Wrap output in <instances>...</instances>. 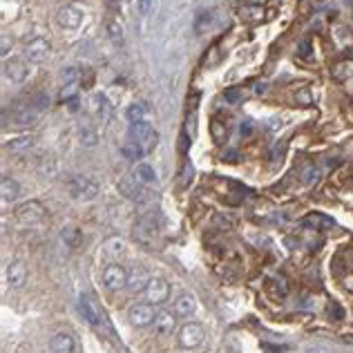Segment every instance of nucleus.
Masks as SVG:
<instances>
[{
	"label": "nucleus",
	"instance_id": "1",
	"mask_svg": "<svg viewBox=\"0 0 353 353\" xmlns=\"http://www.w3.org/2000/svg\"><path fill=\"white\" fill-rule=\"evenodd\" d=\"M67 188H70V195L79 201H92L98 197V193H101V186H98L92 177H83V174L72 177Z\"/></svg>",
	"mask_w": 353,
	"mask_h": 353
},
{
	"label": "nucleus",
	"instance_id": "2",
	"mask_svg": "<svg viewBox=\"0 0 353 353\" xmlns=\"http://www.w3.org/2000/svg\"><path fill=\"white\" fill-rule=\"evenodd\" d=\"M159 235V219L154 212H145L134 224V240L143 246H152Z\"/></svg>",
	"mask_w": 353,
	"mask_h": 353
},
{
	"label": "nucleus",
	"instance_id": "3",
	"mask_svg": "<svg viewBox=\"0 0 353 353\" xmlns=\"http://www.w3.org/2000/svg\"><path fill=\"white\" fill-rule=\"evenodd\" d=\"M128 137L132 139V141L141 143L145 152H152L154 145H157V132L152 130V126L145 121H137V123H130L128 128Z\"/></svg>",
	"mask_w": 353,
	"mask_h": 353
},
{
	"label": "nucleus",
	"instance_id": "4",
	"mask_svg": "<svg viewBox=\"0 0 353 353\" xmlns=\"http://www.w3.org/2000/svg\"><path fill=\"white\" fill-rule=\"evenodd\" d=\"M204 337H206L204 326L197 324V322H188V324H184L179 331V344L184 346V349H195V346H199L201 342H204Z\"/></svg>",
	"mask_w": 353,
	"mask_h": 353
},
{
	"label": "nucleus",
	"instance_id": "5",
	"mask_svg": "<svg viewBox=\"0 0 353 353\" xmlns=\"http://www.w3.org/2000/svg\"><path fill=\"white\" fill-rule=\"evenodd\" d=\"M14 212H16V219L23 221V224H38L47 210H45V206L40 201H25Z\"/></svg>",
	"mask_w": 353,
	"mask_h": 353
},
{
	"label": "nucleus",
	"instance_id": "6",
	"mask_svg": "<svg viewBox=\"0 0 353 353\" xmlns=\"http://www.w3.org/2000/svg\"><path fill=\"white\" fill-rule=\"evenodd\" d=\"M103 284L110 290H121L128 286V271L121 264H110V266L103 271Z\"/></svg>",
	"mask_w": 353,
	"mask_h": 353
},
{
	"label": "nucleus",
	"instance_id": "7",
	"mask_svg": "<svg viewBox=\"0 0 353 353\" xmlns=\"http://www.w3.org/2000/svg\"><path fill=\"white\" fill-rule=\"evenodd\" d=\"M119 190H121L123 197L132 201H143L148 199V186H143L137 177H126V179L119 181Z\"/></svg>",
	"mask_w": 353,
	"mask_h": 353
},
{
	"label": "nucleus",
	"instance_id": "8",
	"mask_svg": "<svg viewBox=\"0 0 353 353\" xmlns=\"http://www.w3.org/2000/svg\"><path fill=\"white\" fill-rule=\"evenodd\" d=\"M49 40L43 38V36H36L27 43V47H25V56L29 58V63H43V61H47L49 56Z\"/></svg>",
	"mask_w": 353,
	"mask_h": 353
},
{
	"label": "nucleus",
	"instance_id": "9",
	"mask_svg": "<svg viewBox=\"0 0 353 353\" xmlns=\"http://www.w3.org/2000/svg\"><path fill=\"white\" fill-rule=\"evenodd\" d=\"M154 318H157V313H154V309L150 304H134L132 309L128 311V320L132 326H148V324H154Z\"/></svg>",
	"mask_w": 353,
	"mask_h": 353
},
{
	"label": "nucleus",
	"instance_id": "10",
	"mask_svg": "<svg viewBox=\"0 0 353 353\" xmlns=\"http://www.w3.org/2000/svg\"><path fill=\"white\" fill-rule=\"evenodd\" d=\"M145 298H148V302H154V304H163L165 300L170 298V286L165 279L161 277H152L148 284V288H145Z\"/></svg>",
	"mask_w": 353,
	"mask_h": 353
},
{
	"label": "nucleus",
	"instance_id": "11",
	"mask_svg": "<svg viewBox=\"0 0 353 353\" xmlns=\"http://www.w3.org/2000/svg\"><path fill=\"white\" fill-rule=\"evenodd\" d=\"M150 273L145 271V266H132L128 271V286L132 293H139V290H145L148 288V284H150Z\"/></svg>",
	"mask_w": 353,
	"mask_h": 353
},
{
	"label": "nucleus",
	"instance_id": "12",
	"mask_svg": "<svg viewBox=\"0 0 353 353\" xmlns=\"http://www.w3.org/2000/svg\"><path fill=\"white\" fill-rule=\"evenodd\" d=\"M177 329V313H170V311H157V318H154V331L161 337L172 335Z\"/></svg>",
	"mask_w": 353,
	"mask_h": 353
},
{
	"label": "nucleus",
	"instance_id": "13",
	"mask_svg": "<svg viewBox=\"0 0 353 353\" xmlns=\"http://www.w3.org/2000/svg\"><path fill=\"white\" fill-rule=\"evenodd\" d=\"M56 20H58L61 27H65V29H76V27H81V23H83V14H81L76 7H72V5H65V7L58 9V14H56Z\"/></svg>",
	"mask_w": 353,
	"mask_h": 353
},
{
	"label": "nucleus",
	"instance_id": "14",
	"mask_svg": "<svg viewBox=\"0 0 353 353\" xmlns=\"http://www.w3.org/2000/svg\"><path fill=\"white\" fill-rule=\"evenodd\" d=\"M3 70H5V76H7L12 83H23L29 74L25 61H20V58H7L5 65H3Z\"/></svg>",
	"mask_w": 353,
	"mask_h": 353
},
{
	"label": "nucleus",
	"instance_id": "15",
	"mask_svg": "<svg viewBox=\"0 0 353 353\" xmlns=\"http://www.w3.org/2000/svg\"><path fill=\"white\" fill-rule=\"evenodd\" d=\"M300 226L302 228H315V230H329V228H335V219L333 217L322 215V212H313V215L304 217V219L300 221Z\"/></svg>",
	"mask_w": 353,
	"mask_h": 353
},
{
	"label": "nucleus",
	"instance_id": "16",
	"mask_svg": "<svg viewBox=\"0 0 353 353\" xmlns=\"http://www.w3.org/2000/svg\"><path fill=\"white\" fill-rule=\"evenodd\" d=\"M79 311H81L83 320H87L90 324H98V322H101V313H98L96 302L92 300V295H81V300H79Z\"/></svg>",
	"mask_w": 353,
	"mask_h": 353
},
{
	"label": "nucleus",
	"instance_id": "17",
	"mask_svg": "<svg viewBox=\"0 0 353 353\" xmlns=\"http://www.w3.org/2000/svg\"><path fill=\"white\" fill-rule=\"evenodd\" d=\"M25 279H27V268H25V264L20 262V259L9 264V266H7V282H9V286L20 288L25 284Z\"/></svg>",
	"mask_w": 353,
	"mask_h": 353
},
{
	"label": "nucleus",
	"instance_id": "18",
	"mask_svg": "<svg viewBox=\"0 0 353 353\" xmlns=\"http://www.w3.org/2000/svg\"><path fill=\"white\" fill-rule=\"evenodd\" d=\"M38 119V112L34 107H18V110L12 112V123L16 128H32Z\"/></svg>",
	"mask_w": 353,
	"mask_h": 353
},
{
	"label": "nucleus",
	"instance_id": "19",
	"mask_svg": "<svg viewBox=\"0 0 353 353\" xmlns=\"http://www.w3.org/2000/svg\"><path fill=\"white\" fill-rule=\"evenodd\" d=\"M195 311H197V300H195V295L184 293V295H179V298L174 300V313L179 315V318H190Z\"/></svg>",
	"mask_w": 353,
	"mask_h": 353
},
{
	"label": "nucleus",
	"instance_id": "20",
	"mask_svg": "<svg viewBox=\"0 0 353 353\" xmlns=\"http://www.w3.org/2000/svg\"><path fill=\"white\" fill-rule=\"evenodd\" d=\"M49 349L54 353H74V337L70 333H56L49 340Z\"/></svg>",
	"mask_w": 353,
	"mask_h": 353
},
{
	"label": "nucleus",
	"instance_id": "21",
	"mask_svg": "<svg viewBox=\"0 0 353 353\" xmlns=\"http://www.w3.org/2000/svg\"><path fill=\"white\" fill-rule=\"evenodd\" d=\"M0 193H3V199L5 201H16L18 195H20V186L18 181H14L12 177L5 174L3 181H0Z\"/></svg>",
	"mask_w": 353,
	"mask_h": 353
},
{
	"label": "nucleus",
	"instance_id": "22",
	"mask_svg": "<svg viewBox=\"0 0 353 353\" xmlns=\"http://www.w3.org/2000/svg\"><path fill=\"white\" fill-rule=\"evenodd\" d=\"M134 177H137L143 186H154V184H157V172H154V168L150 163H137V168H134Z\"/></svg>",
	"mask_w": 353,
	"mask_h": 353
},
{
	"label": "nucleus",
	"instance_id": "23",
	"mask_svg": "<svg viewBox=\"0 0 353 353\" xmlns=\"http://www.w3.org/2000/svg\"><path fill=\"white\" fill-rule=\"evenodd\" d=\"M121 154H123V159H128V161H137V159H143V154H148L143 150V145L141 143H137V141H126L121 145Z\"/></svg>",
	"mask_w": 353,
	"mask_h": 353
},
{
	"label": "nucleus",
	"instance_id": "24",
	"mask_svg": "<svg viewBox=\"0 0 353 353\" xmlns=\"http://www.w3.org/2000/svg\"><path fill=\"white\" fill-rule=\"evenodd\" d=\"M123 251H126V244H123V240H119V237H110V240H105V244H103V253L110 259L121 257Z\"/></svg>",
	"mask_w": 353,
	"mask_h": 353
},
{
	"label": "nucleus",
	"instance_id": "25",
	"mask_svg": "<svg viewBox=\"0 0 353 353\" xmlns=\"http://www.w3.org/2000/svg\"><path fill=\"white\" fill-rule=\"evenodd\" d=\"M331 76H333V81H346L353 76V61H342V63L333 65V70H331Z\"/></svg>",
	"mask_w": 353,
	"mask_h": 353
},
{
	"label": "nucleus",
	"instance_id": "26",
	"mask_svg": "<svg viewBox=\"0 0 353 353\" xmlns=\"http://www.w3.org/2000/svg\"><path fill=\"white\" fill-rule=\"evenodd\" d=\"M210 137H212V141H215V143H224L226 141L228 126L221 121V119H212V123H210Z\"/></svg>",
	"mask_w": 353,
	"mask_h": 353
},
{
	"label": "nucleus",
	"instance_id": "27",
	"mask_svg": "<svg viewBox=\"0 0 353 353\" xmlns=\"http://www.w3.org/2000/svg\"><path fill=\"white\" fill-rule=\"evenodd\" d=\"M32 145H34V137H18V139H12V143H7V150L23 152V150H29Z\"/></svg>",
	"mask_w": 353,
	"mask_h": 353
},
{
	"label": "nucleus",
	"instance_id": "28",
	"mask_svg": "<svg viewBox=\"0 0 353 353\" xmlns=\"http://www.w3.org/2000/svg\"><path fill=\"white\" fill-rule=\"evenodd\" d=\"M63 242L70 248H76V246H79V242H81V230H79V228H74V226L63 228Z\"/></svg>",
	"mask_w": 353,
	"mask_h": 353
},
{
	"label": "nucleus",
	"instance_id": "29",
	"mask_svg": "<svg viewBox=\"0 0 353 353\" xmlns=\"http://www.w3.org/2000/svg\"><path fill=\"white\" fill-rule=\"evenodd\" d=\"M210 23H212V12H201L199 16H197V20H195V32L204 34L206 29L210 27Z\"/></svg>",
	"mask_w": 353,
	"mask_h": 353
},
{
	"label": "nucleus",
	"instance_id": "30",
	"mask_svg": "<svg viewBox=\"0 0 353 353\" xmlns=\"http://www.w3.org/2000/svg\"><path fill=\"white\" fill-rule=\"evenodd\" d=\"M107 34H110V38H112L114 45H123V27L119 23L110 20V23H107Z\"/></svg>",
	"mask_w": 353,
	"mask_h": 353
},
{
	"label": "nucleus",
	"instance_id": "31",
	"mask_svg": "<svg viewBox=\"0 0 353 353\" xmlns=\"http://www.w3.org/2000/svg\"><path fill=\"white\" fill-rule=\"evenodd\" d=\"M143 114H145V107L141 105V103H134V105L128 107L126 116H128L130 123H137V121H143Z\"/></svg>",
	"mask_w": 353,
	"mask_h": 353
},
{
	"label": "nucleus",
	"instance_id": "32",
	"mask_svg": "<svg viewBox=\"0 0 353 353\" xmlns=\"http://www.w3.org/2000/svg\"><path fill=\"white\" fill-rule=\"evenodd\" d=\"M320 177H322L320 168H315V165H311V168H306V170H304L302 181H304L306 186H313V184H318V181H320Z\"/></svg>",
	"mask_w": 353,
	"mask_h": 353
},
{
	"label": "nucleus",
	"instance_id": "33",
	"mask_svg": "<svg viewBox=\"0 0 353 353\" xmlns=\"http://www.w3.org/2000/svg\"><path fill=\"white\" fill-rule=\"evenodd\" d=\"M76 79H79V70H76V67H63V72H61V81H63L65 85H74Z\"/></svg>",
	"mask_w": 353,
	"mask_h": 353
},
{
	"label": "nucleus",
	"instance_id": "34",
	"mask_svg": "<svg viewBox=\"0 0 353 353\" xmlns=\"http://www.w3.org/2000/svg\"><path fill=\"white\" fill-rule=\"evenodd\" d=\"M96 141H98L96 132H92L90 128H81V143H83V145L92 148V145H96Z\"/></svg>",
	"mask_w": 353,
	"mask_h": 353
},
{
	"label": "nucleus",
	"instance_id": "35",
	"mask_svg": "<svg viewBox=\"0 0 353 353\" xmlns=\"http://www.w3.org/2000/svg\"><path fill=\"white\" fill-rule=\"evenodd\" d=\"M262 16H264V9H262V7H244V9H242V18L253 20V23H255V20H259Z\"/></svg>",
	"mask_w": 353,
	"mask_h": 353
},
{
	"label": "nucleus",
	"instance_id": "36",
	"mask_svg": "<svg viewBox=\"0 0 353 353\" xmlns=\"http://www.w3.org/2000/svg\"><path fill=\"white\" fill-rule=\"evenodd\" d=\"M49 96L45 94V92H38V94L34 96V105H36V110H47L49 107Z\"/></svg>",
	"mask_w": 353,
	"mask_h": 353
},
{
	"label": "nucleus",
	"instance_id": "37",
	"mask_svg": "<svg viewBox=\"0 0 353 353\" xmlns=\"http://www.w3.org/2000/svg\"><path fill=\"white\" fill-rule=\"evenodd\" d=\"M298 54H300V58H311V54H313L311 40H302V43L298 45Z\"/></svg>",
	"mask_w": 353,
	"mask_h": 353
},
{
	"label": "nucleus",
	"instance_id": "38",
	"mask_svg": "<svg viewBox=\"0 0 353 353\" xmlns=\"http://www.w3.org/2000/svg\"><path fill=\"white\" fill-rule=\"evenodd\" d=\"M177 148H179V152H181V154L188 152V148H190V137H188V132H186V130H181V134H179V143H177Z\"/></svg>",
	"mask_w": 353,
	"mask_h": 353
},
{
	"label": "nucleus",
	"instance_id": "39",
	"mask_svg": "<svg viewBox=\"0 0 353 353\" xmlns=\"http://www.w3.org/2000/svg\"><path fill=\"white\" fill-rule=\"evenodd\" d=\"M224 98H226V103H237L242 98V92L237 90V87H228L224 92Z\"/></svg>",
	"mask_w": 353,
	"mask_h": 353
},
{
	"label": "nucleus",
	"instance_id": "40",
	"mask_svg": "<svg viewBox=\"0 0 353 353\" xmlns=\"http://www.w3.org/2000/svg\"><path fill=\"white\" fill-rule=\"evenodd\" d=\"M190 179H193V165L186 161V163H184V172H181V186L186 188V186L190 184Z\"/></svg>",
	"mask_w": 353,
	"mask_h": 353
},
{
	"label": "nucleus",
	"instance_id": "41",
	"mask_svg": "<svg viewBox=\"0 0 353 353\" xmlns=\"http://www.w3.org/2000/svg\"><path fill=\"white\" fill-rule=\"evenodd\" d=\"M273 284H275V288H277V293L282 295V298H286V295H288V284H286V279H284V277H277Z\"/></svg>",
	"mask_w": 353,
	"mask_h": 353
},
{
	"label": "nucleus",
	"instance_id": "42",
	"mask_svg": "<svg viewBox=\"0 0 353 353\" xmlns=\"http://www.w3.org/2000/svg\"><path fill=\"white\" fill-rule=\"evenodd\" d=\"M150 7H152V0H137V12H139V16H148Z\"/></svg>",
	"mask_w": 353,
	"mask_h": 353
},
{
	"label": "nucleus",
	"instance_id": "43",
	"mask_svg": "<svg viewBox=\"0 0 353 353\" xmlns=\"http://www.w3.org/2000/svg\"><path fill=\"white\" fill-rule=\"evenodd\" d=\"M12 45H14V40L9 38L7 34H3V40H0V51H3V56H7L9 51H12Z\"/></svg>",
	"mask_w": 353,
	"mask_h": 353
},
{
	"label": "nucleus",
	"instance_id": "44",
	"mask_svg": "<svg viewBox=\"0 0 353 353\" xmlns=\"http://www.w3.org/2000/svg\"><path fill=\"white\" fill-rule=\"evenodd\" d=\"M329 313H331V318H335V320H342V318H344V311H342L340 304H331Z\"/></svg>",
	"mask_w": 353,
	"mask_h": 353
},
{
	"label": "nucleus",
	"instance_id": "45",
	"mask_svg": "<svg viewBox=\"0 0 353 353\" xmlns=\"http://www.w3.org/2000/svg\"><path fill=\"white\" fill-rule=\"evenodd\" d=\"M295 98H298V103H302V105H311V101H313L311 94H309V90H302Z\"/></svg>",
	"mask_w": 353,
	"mask_h": 353
},
{
	"label": "nucleus",
	"instance_id": "46",
	"mask_svg": "<svg viewBox=\"0 0 353 353\" xmlns=\"http://www.w3.org/2000/svg\"><path fill=\"white\" fill-rule=\"evenodd\" d=\"M240 130H242V134H246V137H248V134L253 132V126H251V121H244Z\"/></svg>",
	"mask_w": 353,
	"mask_h": 353
},
{
	"label": "nucleus",
	"instance_id": "47",
	"mask_svg": "<svg viewBox=\"0 0 353 353\" xmlns=\"http://www.w3.org/2000/svg\"><path fill=\"white\" fill-rule=\"evenodd\" d=\"M67 105H70V112L79 110V101H76V98H67Z\"/></svg>",
	"mask_w": 353,
	"mask_h": 353
},
{
	"label": "nucleus",
	"instance_id": "48",
	"mask_svg": "<svg viewBox=\"0 0 353 353\" xmlns=\"http://www.w3.org/2000/svg\"><path fill=\"white\" fill-rule=\"evenodd\" d=\"M255 92H257V94H264V92H266V83H257Z\"/></svg>",
	"mask_w": 353,
	"mask_h": 353
},
{
	"label": "nucleus",
	"instance_id": "49",
	"mask_svg": "<svg viewBox=\"0 0 353 353\" xmlns=\"http://www.w3.org/2000/svg\"><path fill=\"white\" fill-rule=\"evenodd\" d=\"M224 159H226V161H237V152H235V150H230V152H228Z\"/></svg>",
	"mask_w": 353,
	"mask_h": 353
},
{
	"label": "nucleus",
	"instance_id": "50",
	"mask_svg": "<svg viewBox=\"0 0 353 353\" xmlns=\"http://www.w3.org/2000/svg\"><path fill=\"white\" fill-rule=\"evenodd\" d=\"M107 3H121V0H107Z\"/></svg>",
	"mask_w": 353,
	"mask_h": 353
},
{
	"label": "nucleus",
	"instance_id": "51",
	"mask_svg": "<svg viewBox=\"0 0 353 353\" xmlns=\"http://www.w3.org/2000/svg\"><path fill=\"white\" fill-rule=\"evenodd\" d=\"M121 3H130V0H121Z\"/></svg>",
	"mask_w": 353,
	"mask_h": 353
}]
</instances>
